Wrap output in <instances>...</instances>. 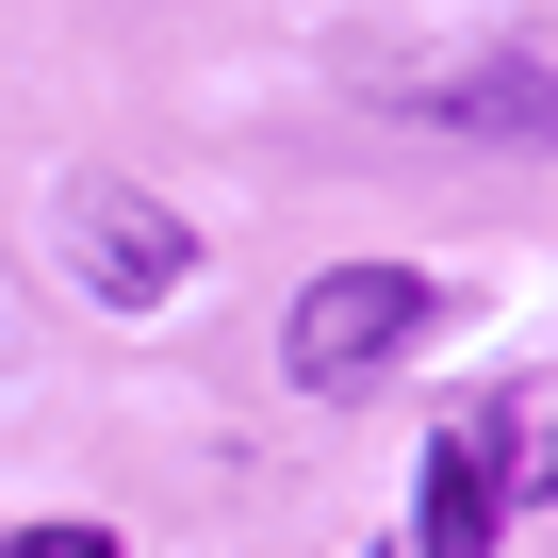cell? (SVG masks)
Instances as JSON below:
<instances>
[{
  "mask_svg": "<svg viewBox=\"0 0 558 558\" xmlns=\"http://www.w3.org/2000/svg\"><path fill=\"white\" fill-rule=\"evenodd\" d=\"M444 329V279L427 263H329L296 313H279V362H296V395H362L378 362H411Z\"/></svg>",
  "mask_w": 558,
  "mask_h": 558,
  "instance_id": "6da1fadb",
  "label": "cell"
},
{
  "mask_svg": "<svg viewBox=\"0 0 558 558\" xmlns=\"http://www.w3.org/2000/svg\"><path fill=\"white\" fill-rule=\"evenodd\" d=\"M50 230H66V263H83L99 313H165L181 279H197V230H181L148 181H116V165H83V181L50 197Z\"/></svg>",
  "mask_w": 558,
  "mask_h": 558,
  "instance_id": "7a4b0ae2",
  "label": "cell"
},
{
  "mask_svg": "<svg viewBox=\"0 0 558 558\" xmlns=\"http://www.w3.org/2000/svg\"><path fill=\"white\" fill-rule=\"evenodd\" d=\"M411 116H427V132H476V148H558V66H525V50H493V66H427Z\"/></svg>",
  "mask_w": 558,
  "mask_h": 558,
  "instance_id": "3957f363",
  "label": "cell"
},
{
  "mask_svg": "<svg viewBox=\"0 0 558 558\" xmlns=\"http://www.w3.org/2000/svg\"><path fill=\"white\" fill-rule=\"evenodd\" d=\"M411 558H493V444H476V427L427 444V476H411Z\"/></svg>",
  "mask_w": 558,
  "mask_h": 558,
  "instance_id": "277c9868",
  "label": "cell"
},
{
  "mask_svg": "<svg viewBox=\"0 0 558 558\" xmlns=\"http://www.w3.org/2000/svg\"><path fill=\"white\" fill-rule=\"evenodd\" d=\"M0 558H116V525H0Z\"/></svg>",
  "mask_w": 558,
  "mask_h": 558,
  "instance_id": "5b68a950",
  "label": "cell"
}]
</instances>
